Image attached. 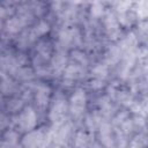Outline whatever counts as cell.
<instances>
[{
  "label": "cell",
  "mask_w": 148,
  "mask_h": 148,
  "mask_svg": "<svg viewBox=\"0 0 148 148\" xmlns=\"http://www.w3.org/2000/svg\"><path fill=\"white\" fill-rule=\"evenodd\" d=\"M106 73H108V69L105 66H97L95 69H94V74L96 77L98 79H102V77H105L106 76Z\"/></svg>",
  "instance_id": "8"
},
{
  "label": "cell",
  "mask_w": 148,
  "mask_h": 148,
  "mask_svg": "<svg viewBox=\"0 0 148 148\" xmlns=\"http://www.w3.org/2000/svg\"><path fill=\"white\" fill-rule=\"evenodd\" d=\"M102 13H103V6H102L101 3H98V2L94 3V6L91 7V14L97 17V16H99Z\"/></svg>",
  "instance_id": "9"
},
{
  "label": "cell",
  "mask_w": 148,
  "mask_h": 148,
  "mask_svg": "<svg viewBox=\"0 0 148 148\" xmlns=\"http://www.w3.org/2000/svg\"><path fill=\"white\" fill-rule=\"evenodd\" d=\"M36 113H35V111L31 109V108H28V109H25L22 113H21V116H20V118H18V125H20V127L23 130V131H30L31 128H34L35 127V125H36Z\"/></svg>",
  "instance_id": "2"
},
{
  "label": "cell",
  "mask_w": 148,
  "mask_h": 148,
  "mask_svg": "<svg viewBox=\"0 0 148 148\" xmlns=\"http://www.w3.org/2000/svg\"><path fill=\"white\" fill-rule=\"evenodd\" d=\"M20 27H21V22L20 20H16V18H13L8 22L7 24V28H8V31L10 32H16L20 30Z\"/></svg>",
  "instance_id": "5"
},
{
  "label": "cell",
  "mask_w": 148,
  "mask_h": 148,
  "mask_svg": "<svg viewBox=\"0 0 148 148\" xmlns=\"http://www.w3.org/2000/svg\"><path fill=\"white\" fill-rule=\"evenodd\" d=\"M86 106V94L83 90L77 89L71 98V112L73 116H80Z\"/></svg>",
  "instance_id": "1"
},
{
  "label": "cell",
  "mask_w": 148,
  "mask_h": 148,
  "mask_svg": "<svg viewBox=\"0 0 148 148\" xmlns=\"http://www.w3.org/2000/svg\"><path fill=\"white\" fill-rule=\"evenodd\" d=\"M49 31V24L46 23V22H40L37 27H36V29H35V34L36 35H44V34H46Z\"/></svg>",
  "instance_id": "7"
},
{
  "label": "cell",
  "mask_w": 148,
  "mask_h": 148,
  "mask_svg": "<svg viewBox=\"0 0 148 148\" xmlns=\"http://www.w3.org/2000/svg\"><path fill=\"white\" fill-rule=\"evenodd\" d=\"M49 95H50V89L45 86H40L37 89V94H36L37 103L40 106H45L47 104V101H49Z\"/></svg>",
  "instance_id": "4"
},
{
  "label": "cell",
  "mask_w": 148,
  "mask_h": 148,
  "mask_svg": "<svg viewBox=\"0 0 148 148\" xmlns=\"http://www.w3.org/2000/svg\"><path fill=\"white\" fill-rule=\"evenodd\" d=\"M65 112H66V105L64 102L60 101V102L54 104L52 112H51V119L53 121H60V119L64 118Z\"/></svg>",
  "instance_id": "3"
},
{
  "label": "cell",
  "mask_w": 148,
  "mask_h": 148,
  "mask_svg": "<svg viewBox=\"0 0 148 148\" xmlns=\"http://www.w3.org/2000/svg\"><path fill=\"white\" fill-rule=\"evenodd\" d=\"M79 74H80V68L76 67V66H69L65 72V76L66 77H71V79L79 76Z\"/></svg>",
  "instance_id": "6"
}]
</instances>
